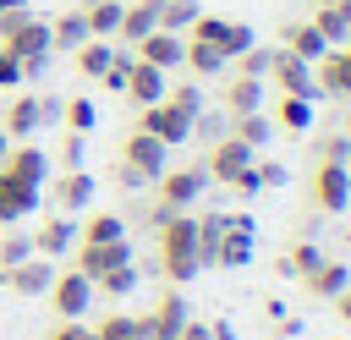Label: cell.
Here are the masks:
<instances>
[{"label": "cell", "mask_w": 351, "mask_h": 340, "mask_svg": "<svg viewBox=\"0 0 351 340\" xmlns=\"http://www.w3.org/2000/svg\"><path fill=\"white\" fill-rule=\"evenodd\" d=\"M313 93L329 99H351V44H335L313 60Z\"/></svg>", "instance_id": "10"}, {"label": "cell", "mask_w": 351, "mask_h": 340, "mask_svg": "<svg viewBox=\"0 0 351 340\" xmlns=\"http://www.w3.org/2000/svg\"><path fill=\"white\" fill-rule=\"evenodd\" d=\"M252 159H258V154H252L247 143H236V137L225 132L219 143H208V159H203V175H208V181H219V186H230L236 175H247V170H252Z\"/></svg>", "instance_id": "8"}, {"label": "cell", "mask_w": 351, "mask_h": 340, "mask_svg": "<svg viewBox=\"0 0 351 340\" xmlns=\"http://www.w3.org/2000/svg\"><path fill=\"white\" fill-rule=\"evenodd\" d=\"M16 5H27V0H0V16H5V11H16Z\"/></svg>", "instance_id": "51"}, {"label": "cell", "mask_w": 351, "mask_h": 340, "mask_svg": "<svg viewBox=\"0 0 351 340\" xmlns=\"http://www.w3.org/2000/svg\"><path fill=\"white\" fill-rule=\"evenodd\" d=\"M60 159H66V170H82V137H77V132H66V143H60Z\"/></svg>", "instance_id": "48"}, {"label": "cell", "mask_w": 351, "mask_h": 340, "mask_svg": "<svg viewBox=\"0 0 351 340\" xmlns=\"http://www.w3.org/2000/svg\"><path fill=\"white\" fill-rule=\"evenodd\" d=\"M186 318H192V313H186V296H181L176 285H170V291L154 302V313H143V324H148V340H176Z\"/></svg>", "instance_id": "17"}, {"label": "cell", "mask_w": 351, "mask_h": 340, "mask_svg": "<svg viewBox=\"0 0 351 340\" xmlns=\"http://www.w3.org/2000/svg\"><path fill=\"white\" fill-rule=\"evenodd\" d=\"M335 340H346V335H335Z\"/></svg>", "instance_id": "58"}, {"label": "cell", "mask_w": 351, "mask_h": 340, "mask_svg": "<svg viewBox=\"0 0 351 340\" xmlns=\"http://www.w3.org/2000/svg\"><path fill=\"white\" fill-rule=\"evenodd\" d=\"M159 274L181 291L186 280H197L203 274V252H197V219L192 214H170L165 225H159Z\"/></svg>", "instance_id": "1"}, {"label": "cell", "mask_w": 351, "mask_h": 340, "mask_svg": "<svg viewBox=\"0 0 351 340\" xmlns=\"http://www.w3.org/2000/svg\"><path fill=\"white\" fill-rule=\"evenodd\" d=\"M154 186H159V208H165V214H186V208L203 197L208 175H203V165H176V170H165Z\"/></svg>", "instance_id": "4"}, {"label": "cell", "mask_w": 351, "mask_h": 340, "mask_svg": "<svg viewBox=\"0 0 351 340\" xmlns=\"http://www.w3.org/2000/svg\"><path fill=\"white\" fill-rule=\"evenodd\" d=\"M280 38H285L280 49H291V55H296V60H307V66L329 49V44H324V33H318L313 22H285V27H280Z\"/></svg>", "instance_id": "26"}, {"label": "cell", "mask_w": 351, "mask_h": 340, "mask_svg": "<svg viewBox=\"0 0 351 340\" xmlns=\"http://www.w3.org/2000/svg\"><path fill=\"white\" fill-rule=\"evenodd\" d=\"M154 27H159V0H132V5H121V27H115V33H121L126 44L148 38Z\"/></svg>", "instance_id": "28"}, {"label": "cell", "mask_w": 351, "mask_h": 340, "mask_svg": "<svg viewBox=\"0 0 351 340\" xmlns=\"http://www.w3.org/2000/svg\"><path fill=\"white\" fill-rule=\"evenodd\" d=\"M121 5H126V0H82L77 16H82V27H88V38H110V33L121 27Z\"/></svg>", "instance_id": "27"}, {"label": "cell", "mask_w": 351, "mask_h": 340, "mask_svg": "<svg viewBox=\"0 0 351 340\" xmlns=\"http://www.w3.org/2000/svg\"><path fill=\"white\" fill-rule=\"evenodd\" d=\"M137 132L159 137L165 148H181V143L192 137V121H186L181 110H170V104L159 99V104H143V110H137Z\"/></svg>", "instance_id": "11"}, {"label": "cell", "mask_w": 351, "mask_h": 340, "mask_svg": "<svg viewBox=\"0 0 351 340\" xmlns=\"http://www.w3.org/2000/svg\"><path fill=\"white\" fill-rule=\"evenodd\" d=\"M126 340H148V335H126Z\"/></svg>", "instance_id": "57"}, {"label": "cell", "mask_w": 351, "mask_h": 340, "mask_svg": "<svg viewBox=\"0 0 351 340\" xmlns=\"http://www.w3.org/2000/svg\"><path fill=\"white\" fill-rule=\"evenodd\" d=\"M329 302H335V313H340V324H351V285H346L340 296H329Z\"/></svg>", "instance_id": "50"}, {"label": "cell", "mask_w": 351, "mask_h": 340, "mask_svg": "<svg viewBox=\"0 0 351 340\" xmlns=\"http://www.w3.org/2000/svg\"><path fill=\"white\" fill-rule=\"evenodd\" d=\"M165 104H170V110H181L186 121H197V110H203V93H197V82H176V88H165Z\"/></svg>", "instance_id": "41"}, {"label": "cell", "mask_w": 351, "mask_h": 340, "mask_svg": "<svg viewBox=\"0 0 351 340\" xmlns=\"http://www.w3.org/2000/svg\"><path fill=\"white\" fill-rule=\"evenodd\" d=\"M318 33H324V44L335 49V44H346L351 38V0H335V5H313V16H307Z\"/></svg>", "instance_id": "25"}, {"label": "cell", "mask_w": 351, "mask_h": 340, "mask_svg": "<svg viewBox=\"0 0 351 340\" xmlns=\"http://www.w3.org/2000/svg\"><path fill=\"white\" fill-rule=\"evenodd\" d=\"M313 208H324V214L351 208V170L346 165H318L313 170Z\"/></svg>", "instance_id": "13"}, {"label": "cell", "mask_w": 351, "mask_h": 340, "mask_svg": "<svg viewBox=\"0 0 351 340\" xmlns=\"http://www.w3.org/2000/svg\"><path fill=\"white\" fill-rule=\"evenodd\" d=\"M121 236H126V219L110 214V208H104V214H88V219L77 225V241H121Z\"/></svg>", "instance_id": "32"}, {"label": "cell", "mask_w": 351, "mask_h": 340, "mask_svg": "<svg viewBox=\"0 0 351 340\" xmlns=\"http://www.w3.org/2000/svg\"><path fill=\"white\" fill-rule=\"evenodd\" d=\"M302 285H307V296H318V302H329V296H340L346 285H351V269L340 263V258H324L313 274H302Z\"/></svg>", "instance_id": "24"}, {"label": "cell", "mask_w": 351, "mask_h": 340, "mask_svg": "<svg viewBox=\"0 0 351 340\" xmlns=\"http://www.w3.org/2000/svg\"><path fill=\"white\" fill-rule=\"evenodd\" d=\"M82 38H88V27H82L77 11H60V16L49 22V49H77Z\"/></svg>", "instance_id": "33"}, {"label": "cell", "mask_w": 351, "mask_h": 340, "mask_svg": "<svg viewBox=\"0 0 351 340\" xmlns=\"http://www.w3.org/2000/svg\"><path fill=\"white\" fill-rule=\"evenodd\" d=\"M307 5H335V0H307Z\"/></svg>", "instance_id": "54"}, {"label": "cell", "mask_w": 351, "mask_h": 340, "mask_svg": "<svg viewBox=\"0 0 351 340\" xmlns=\"http://www.w3.org/2000/svg\"><path fill=\"white\" fill-rule=\"evenodd\" d=\"M318 263H324V252H318V241H313V236H296V241L285 247V269H291L296 280H302V274H313Z\"/></svg>", "instance_id": "35"}, {"label": "cell", "mask_w": 351, "mask_h": 340, "mask_svg": "<svg viewBox=\"0 0 351 340\" xmlns=\"http://www.w3.org/2000/svg\"><path fill=\"white\" fill-rule=\"evenodd\" d=\"M252 175H258V192H263V186H274V192H280V186L291 181V170H285L280 159H252Z\"/></svg>", "instance_id": "43"}, {"label": "cell", "mask_w": 351, "mask_h": 340, "mask_svg": "<svg viewBox=\"0 0 351 340\" xmlns=\"http://www.w3.org/2000/svg\"><path fill=\"white\" fill-rule=\"evenodd\" d=\"M263 82H274V93H291V99H313V66L296 60L291 49H269V71Z\"/></svg>", "instance_id": "9"}, {"label": "cell", "mask_w": 351, "mask_h": 340, "mask_svg": "<svg viewBox=\"0 0 351 340\" xmlns=\"http://www.w3.org/2000/svg\"><path fill=\"white\" fill-rule=\"evenodd\" d=\"M230 137H236V143H247V148L258 154V148H269V137H274V121H269L263 110H247V115H236V121H230Z\"/></svg>", "instance_id": "29"}, {"label": "cell", "mask_w": 351, "mask_h": 340, "mask_svg": "<svg viewBox=\"0 0 351 340\" xmlns=\"http://www.w3.org/2000/svg\"><path fill=\"white\" fill-rule=\"evenodd\" d=\"M176 340H214V329H208V324H192V318H186V324H181V335H176Z\"/></svg>", "instance_id": "49"}, {"label": "cell", "mask_w": 351, "mask_h": 340, "mask_svg": "<svg viewBox=\"0 0 351 340\" xmlns=\"http://www.w3.org/2000/svg\"><path fill=\"white\" fill-rule=\"evenodd\" d=\"M346 148H351L346 132H340V137H324V143H318V165H346Z\"/></svg>", "instance_id": "45"}, {"label": "cell", "mask_w": 351, "mask_h": 340, "mask_svg": "<svg viewBox=\"0 0 351 340\" xmlns=\"http://www.w3.org/2000/svg\"><path fill=\"white\" fill-rule=\"evenodd\" d=\"M71 269L77 274H88V280H99V274H110V269H121V263H137V252H132V236H121V241H77L71 247Z\"/></svg>", "instance_id": "7"}, {"label": "cell", "mask_w": 351, "mask_h": 340, "mask_svg": "<svg viewBox=\"0 0 351 340\" xmlns=\"http://www.w3.org/2000/svg\"><path fill=\"white\" fill-rule=\"evenodd\" d=\"M219 110L236 121V115H247V110H263V77H225V93H219Z\"/></svg>", "instance_id": "22"}, {"label": "cell", "mask_w": 351, "mask_h": 340, "mask_svg": "<svg viewBox=\"0 0 351 340\" xmlns=\"http://www.w3.org/2000/svg\"><path fill=\"white\" fill-rule=\"evenodd\" d=\"M274 121H280L285 132H307V126H313V104H307V99L280 93V99H274Z\"/></svg>", "instance_id": "34"}, {"label": "cell", "mask_w": 351, "mask_h": 340, "mask_svg": "<svg viewBox=\"0 0 351 340\" xmlns=\"http://www.w3.org/2000/svg\"><path fill=\"white\" fill-rule=\"evenodd\" d=\"M165 88H170V71H159V66H148V60L132 55V66H126V88H121L126 104H137V110H143V104H159Z\"/></svg>", "instance_id": "14"}, {"label": "cell", "mask_w": 351, "mask_h": 340, "mask_svg": "<svg viewBox=\"0 0 351 340\" xmlns=\"http://www.w3.org/2000/svg\"><path fill=\"white\" fill-rule=\"evenodd\" d=\"M346 137H351V110H346Z\"/></svg>", "instance_id": "53"}, {"label": "cell", "mask_w": 351, "mask_h": 340, "mask_svg": "<svg viewBox=\"0 0 351 340\" xmlns=\"http://www.w3.org/2000/svg\"><path fill=\"white\" fill-rule=\"evenodd\" d=\"M0 165H5L11 175H22L27 186H38V192L49 186V154H44V148H33V143H11Z\"/></svg>", "instance_id": "20"}, {"label": "cell", "mask_w": 351, "mask_h": 340, "mask_svg": "<svg viewBox=\"0 0 351 340\" xmlns=\"http://www.w3.org/2000/svg\"><path fill=\"white\" fill-rule=\"evenodd\" d=\"M22 258H33V230H5L0 236V269H16Z\"/></svg>", "instance_id": "40"}, {"label": "cell", "mask_w": 351, "mask_h": 340, "mask_svg": "<svg viewBox=\"0 0 351 340\" xmlns=\"http://www.w3.org/2000/svg\"><path fill=\"white\" fill-rule=\"evenodd\" d=\"M38 126H44V99H33V93H16V99L0 110V132H5L11 143H27Z\"/></svg>", "instance_id": "15"}, {"label": "cell", "mask_w": 351, "mask_h": 340, "mask_svg": "<svg viewBox=\"0 0 351 340\" xmlns=\"http://www.w3.org/2000/svg\"><path fill=\"white\" fill-rule=\"evenodd\" d=\"M93 291H104V296H132V291H137V263H121V269L99 274Z\"/></svg>", "instance_id": "39"}, {"label": "cell", "mask_w": 351, "mask_h": 340, "mask_svg": "<svg viewBox=\"0 0 351 340\" xmlns=\"http://www.w3.org/2000/svg\"><path fill=\"white\" fill-rule=\"evenodd\" d=\"M0 49H11V55L22 60V82L38 77V71H44V55H49V22L33 16L27 5L5 11V16H0Z\"/></svg>", "instance_id": "3"}, {"label": "cell", "mask_w": 351, "mask_h": 340, "mask_svg": "<svg viewBox=\"0 0 351 340\" xmlns=\"http://www.w3.org/2000/svg\"><path fill=\"white\" fill-rule=\"evenodd\" d=\"M181 66H186L192 77H219V71H225V55H219L214 44H203V38H186V49H181Z\"/></svg>", "instance_id": "30"}, {"label": "cell", "mask_w": 351, "mask_h": 340, "mask_svg": "<svg viewBox=\"0 0 351 340\" xmlns=\"http://www.w3.org/2000/svg\"><path fill=\"white\" fill-rule=\"evenodd\" d=\"M49 280H55V258H22L16 269H0V285H11L16 296H44L49 291Z\"/></svg>", "instance_id": "16"}, {"label": "cell", "mask_w": 351, "mask_h": 340, "mask_svg": "<svg viewBox=\"0 0 351 340\" xmlns=\"http://www.w3.org/2000/svg\"><path fill=\"white\" fill-rule=\"evenodd\" d=\"M93 335H99V340H126V335H148V324L132 318V313H110V318L93 324Z\"/></svg>", "instance_id": "38"}, {"label": "cell", "mask_w": 351, "mask_h": 340, "mask_svg": "<svg viewBox=\"0 0 351 340\" xmlns=\"http://www.w3.org/2000/svg\"><path fill=\"white\" fill-rule=\"evenodd\" d=\"M230 66H236V77H263V71H269V49H263V44H252V49H247V55H236Z\"/></svg>", "instance_id": "44"}, {"label": "cell", "mask_w": 351, "mask_h": 340, "mask_svg": "<svg viewBox=\"0 0 351 340\" xmlns=\"http://www.w3.org/2000/svg\"><path fill=\"white\" fill-rule=\"evenodd\" d=\"M38 203H44V192L27 186L22 175H11V170L0 165V225H22V219H33Z\"/></svg>", "instance_id": "12"}, {"label": "cell", "mask_w": 351, "mask_h": 340, "mask_svg": "<svg viewBox=\"0 0 351 340\" xmlns=\"http://www.w3.org/2000/svg\"><path fill=\"white\" fill-rule=\"evenodd\" d=\"M49 197H55V214H82L88 197H93V175L88 170H66L49 181Z\"/></svg>", "instance_id": "21"}, {"label": "cell", "mask_w": 351, "mask_h": 340, "mask_svg": "<svg viewBox=\"0 0 351 340\" xmlns=\"http://www.w3.org/2000/svg\"><path fill=\"white\" fill-rule=\"evenodd\" d=\"M77 247V219L71 214H44V225L33 230V252L38 258H66Z\"/></svg>", "instance_id": "18"}, {"label": "cell", "mask_w": 351, "mask_h": 340, "mask_svg": "<svg viewBox=\"0 0 351 340\" xmlns=\"http://www.w3.org/2000/svg\"><path fill=\"white\" fill-rule=\"evenodd\" d=\"M197 11H203L197 0H159V27H165V33H186Z\"/></svg>", "instance_id": "36"}, {"label": "cell", "mask_w": 351, "mask_h": 340, "mask_svg": "<svg viewBox=\"0 0 351 340\" xmlns=\"http://www.w3.org/2000/svg\"><path fill=\"white\" fill-rule=\"evenodd\" d=\"M165 170H170V148H165L159 137H148V132L132 126V132L121 137V148H115V175H121V186L143 192V186H154Z\"/></svg>", "instance_id": "2"}, {"label": "cell", "mask_w": 351, "mask_h": 340, "mask_svg": "<svg viewBox=\"0 0 351 340\" xmlns=\"http://www.w3.org/2000/svg\"><path fill=\"white\" fill-rule=\"evenodd\" d=\"M225 132H230V115H225V110H208V104H203V110H197V121H192V137H208V143H219Z\"/></svg>", "instance_id": "42"}, {"label": "cell", "mask_w": 351, "mask_h": 340, "mask_svg": "<svg viewBox=\"0 0 351 340\" xmlns=\"http://www.w3.org/2000/svg\"><path fill=\"white\" fill-rule=\"evenodd\" d=\"M5 148H11V137H5V132H0V159H5Z\"/></svg>", "instance_id": "52"}, {"label": "cell", "mask_w": 351, "mask_h": 340, "mask_svg": "<svg viewBox=\"0 0 351 340\" xmlns=\"http://www.w3.org/2000/svg\"><path fill=\"white\" fill-rule=\"evenodd\" d=\"M181 49H186V38H181V33H165V27H154L148 38L132 44V55L148 60V66H159V71H176V66H181Z\"/></svg>", "instance_id": "19"}, {"label": "cell", "mask_w": 351, "mask_h": 340, "mask_svg": "<svg viewBox=\"0 0 351 340\" xmlns=\"http://www.w3.org/2000/svg\"><path fill=\"white\" fill-rule=\"evenodd\" d=\"M252 236H258V225H252L247 214H225V230H219V241H214L208 269H247V263H252Z\"/></svg>", "instance_id": "5"}, {"label": "cell", "mask_w": 351, "mask_h": 340, "mask_svg": "<svg viewBox=\"0 0 351 340\" xmlns=\"http://www.w3.org/2000/svg\"><path fill=\"white\" fill-rule=\"evenodd\" d=\"M110 60H115L110 38H82V44L71 49V66H77V77H82V82H99V77L110 71Z\"/></svg>", "instance_id": "23"}, {"label": "cell", "mask_w": 351, "mask_h": 340, "mask_svg": "<svg viewBox=\"0 0 351 340\" xmlns=\"http://www.w3.org/2000/svg\"><path fill=\"white\" fill-rule=\"evenodd\" d=\"M60 121H66V132L88 137V132L99 126V104H93L88 93H77V99H60Z\"/></svg>", "instance_id": "31"}, {"label": "cell", "mask_w": 351, "mask_h": 340, "mask_svg": "<svg viewBox=\"0 0 351 340\" xmlns=\"http://www.w3.org/2000/svg\"><path fill=\"white\" fill-rule=\"evenodd\" d=\"M346 170H351V148H346Z\"/></svg>", "instance_id": "56"}, {"label": "cell", "mask_w": 351, "mask_h": 340, "mask_svg": "<svg viewBox=\"0 0 351 340\" xmlns=\"http://www.w3.org/2000/svg\"><path fill=\"white\" fill-rule=\"evenodd\" d=\"M252 44H258V33H252L247 22H236V16H230V22H225V38H219V55H225V66H230L236 55H247Z\"/></svg>", "instance_id": "37"}, {"label": "cell", "mask_w": 351, "mask_h": 340, "mask_svg": "<svg viewBox=\"0 0 351 340\" xmlns=\"http://www.w3.org/2000/svg\"><path fill=\"white\" fill-rule=\"evenodd\" d=\"M16 82H22V60L11 49H0V88H16Z\"/></svg>", "instance_id": "46"}, {"label": "cell", "mask_w": 351, "mask_h": 340, "mask_svg": "<svg viewBox=\"0 0 351 340\" xmlns=\"http://www.w3.org/2000/svg\"><path fill=\"white\" fill-rule=\"evenodd\" d=\"M82 335H88V324H82V318H60L44 340H82Z\"/></svg>", "instance_id": "47"}, {"label": "cell", "mask_w": 351, "mask_h": 340, "mask_svg": "<svg viewBox=\"0 0 351 340\" xmlns=\"http://www.w3.org/2000/svg\"><path fill=\"white\" fill-rule=\"evenodd\" d=\"M49 307H55V318H88V307H93V280L88 274H77V269H55V280H49Z\"/></svg>", "instance_id": "6"}, {"label": "cell", "mask_w": 351, "mask_h": 340, "mask_svg": "<svg viewBox=\"0 0 351 340\" xmlns=\"http://www.w3.org/2000/svg\"><path fill=\"white\" fill-rule=\"evenodd\" d=\"M346 44H351V38H346Z\"/></svg>", "instance_id": "59"}, {"label": "cell", "mask_w": 351, "mask_h": 340, "mask_svg": "<svg viewBox=\"0 0 351 340\" xmlns=\"http://www.w3.org/2000/svg\"><path fill=\"white\" fill-rule=\"evenodd\" d=\"M82 340H99V335H93V329H88V335H82Z\"/></svg>", "instance_id": "55"}]
</instances>
